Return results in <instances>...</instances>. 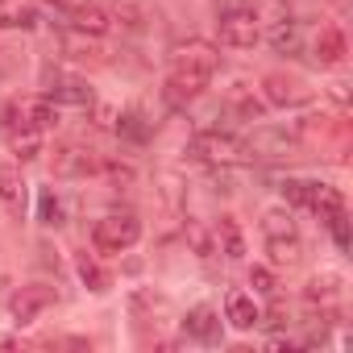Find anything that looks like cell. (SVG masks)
Segmentation results:
<instances>
[{
    "instance_id": "1",
    "label": "cell",
    "mask_w": 353,
    "mask_h": 353,
    "mask_svg": "<svg viewBox=\"0 0 353 353\" xmlns=\"http://www.w3.org/2000/svg\"><path fill=\"white\" fill-rule=\"evenodd\" d=\"M216 67H221L216 46H208V42H188V46H179V50H174V59H170V75H166V83H162V100H166L170 108H188V104L208 88V79L216 75Z\"/></svg>"
},
{
    "instance_id": "2",
    "label": "cell",
    "mask_w": 353,
    "mask_h": 353,
    "mask_svg": "<svg viewBox=\"0 0 353 353\" xmlns=\"http://www.w3.org/2000/svg\"><path fill=\"white\" fill-rule=\"evenodd\" d=\"M262 237H266V254L274 266H295L299 254H303V241H299V229L291 221V212L274 208L262 216Z\"/></svg>"
},
{
    "instance_id": "3",
    "label": "cell",
    "mask_w": 353,
    "mask_h": 353,
    "mask_svg": "<svg viewBox=\"0 0 353 353\" xmlns=\"http://www.w3.org/2000/svg\"><path fill=\"white\" fill-rule=\"evenodd\" d=\"M141 241V221L133 212H108L92 225V245L100 254H125Z\"/></svg>"
},
{
    "instance_id": "4",
    "label": "cell",
    "mask_w": 353,
    "mask_h": 353,
    "mask_svg": "<svg viewBox=\"0 0 353 353\" xmlns=\"http://www.w3.org/2000/svg\"><path fill=\"white\" fill-rule=\"evenodd\" d=\"M0 133H5L9 150H13L21 162H30V158H38V154H42V129L21 112V100L5 104V112H0Z\"/></svg>"
},
{
    "instance_id": "5",
    "label": "cell",
    "mask_w": 353,
    "mask_h": 353,
    "mask_svg": "<svg viewBox=\"0 0 353 353\" xmlns=\"http://www.w3.org/2000/svg\"><path fill=\"white\" fill-rule=\"evenodd\" d=\"M188 158H196V162H204V166H233V162H241V158H250V154H245V141H237L233 133L208 129V133H196V137L188 141Z\"/></svg>"
},
{
    "instance_id": "6",
    "label": "cell",
    "mask_w": 353,
    "mask_h": 353,
    "mask_svg": "<svg viewBox=\"0 0 353 353\" xmlns=\"http://www.w3.org/2000/svg\"><path fill=\"white\" fill-rule=\"evenodd\" d=\"M245 154H250V158H262V162H287V158H299V154H303V141H299V133L262 125V129H254V137L245 141Z\"/></svg>"
},
{
    "instance_id": "7",
    "label": "cell",
    "mask_w": 353,
    "mask_h": 353,
    "mask_svg": "<svg viewBox=\"0 0 353 353\" xmlns=\"http://www.w3.org/2000/svg\"><path fill=\"white\" fill-rule=\"evenodd\" d=\"M221 42L233 46V50H254L262 30H258V13L254 9H225L221 13Z\"/></svg>"
},
{
    "instance_id": "8",
    "label": "cell",
    "mask_w": 353,
    "mask_h": 353,
    "mask_svg": "<svg viewBox=\"0 0 353 353\" xmlns=\"http://www.w3.org/2000/svg\"><path fill=\"white\" fill-rule=\"evenodd\" d=\"M54 299H59V295H54V287H46V283L17 287V291H13V320H17V324H34Z\"/></svg>"
},
{
    "instance_id": "9",
    "label": "cell",
    "mask_w": 353,
    "mask_h": 353,
    "mask_svg": "<svg viewBox=\"0 0 353 353\" xmlns=\"http://www.w3.org/2000/svg\"><path fill=\"white\" fill-rule=\"evenodd\" d=\"M262 92H266V100H270L274 108H299V104L312 100V92H307L299 79H287V75H266V79H262Z\"/></svg>"
},
{
    "instance_id": "10",
    "label": "cell",
    "mask_w": 353,
    "mask_h": 353,
    "mask_svg": "<svg viewBox=\"0 0 353 353\" xmlns=\"http://www.w3.org/2000/svg\"><path fill=\"white\" fill-rule=\"evenodd\" d=\"M67 21H71V30H79V34H92V38H100V34H108V9L104 5H96V0H79V5H71L67 9Z\"/></svg>"
},
{
    "instance_id": "11",
    "label": "cell",
    "mask_w": 353,
    "mask_h": 353,
    "mask_svg": "<svg viewBox=\"0 0 353 353\" xmlns=\"http://www.w3.org/2000/svg\"><path fill=\"white\" fill-rule=\"evenodd\" d=\"M0 204H5L13 216L26 212V179L17 162H0Z\"/></svg>"
},
{
    "instance_id": "12",
    "label": "cell",
    "mask_w": 353,
    "mask_h": 353,
    "mask_svg": "<svg viewBox=\"0 0 353 353\" xmlns=\"http://www.w3.org/2000/svg\"><path fill=\"white\" fill-rule=\"evenodd\" d=\"M183 328H188V336H196V341H204V345H221V316H216L208 303L192 307L188 320H183Z\"/></svg>"
},
{
    "instance_id": "13",
    "label": "cell",
    "mask_w": 353,
    "mask_h": 353,
    "mask_svg": "<svg viewBox=\"0 0 353 353\" xmlns=\"http://www.w3.org/2000/svg\"><path fill=\"white\" fill-rule=\"evenodd\" d=\"M225 320H229L233 328L250 332V328L262 320V312H258V303H254L245 291H229V295H225Z\"/></svg>"
},
{
    "instance_id": "14",
    "label": "cell",
    "mask_w": 353,
    "mask_h": 353,
    "mask_svg": "<svg viewBox=\"0 0 353 353\" xmlns=\"http://www.w3.org/2000/svg\"><path fill=\"white\" fill-rule=\"evenodd\" d=\"M266 42L274 46V54H299V46H303L299 21H295V17H279V21H270Z\"/></svg>"
},
{
    "instance_id": "15",
    "label": "cell",
    "mask_w": 353,
    "mask_h": 353,
    "mask_svg": "<svg viewBox=\"0 0 353 353\" xmlns=\"http://www.w3.org/2000/svg\"><path fill=\"white\" fill-rule=\"evenodd\" d=\"M54 104H75V108H92V88L83 83V79H75V75H67V79H54V88L46 92Z\"/></svg>"
},
{
    "instance_id": "16",
    "label": "cell",
    "mask_w": 353,
    "mask_h": 353,
    "mask_svg": "<svg viewBox=\"0 0 353 353\" xmlns=\"http://www.w3.org/2000/svg\"><path fill=\"white\" fill-rule=\"evenodd\" d=\"M54 170H59V174H92V170H100V162L92 158V150L63 145V150L54 154Z\"/></svg>"
},
{
    "instance_id": "17",
    "label": "cell",
    "mask_w": 353,
    "mask_h": 353,
    "mask_svg": "<svg viewBox=\"0 0 353 353\" xmlns=\"http://www.w3.org/2000/svg\"><path fill=\"white\" fill-rule=\"evenodd\" d=\"M316 59H320L324 67L345 63V34H341L336 26H324V30L316 34Z\"/></svg>"
},
{
    "instance_id": "18",
    "label": "cell",
    "mask_w": 353,
    "mask_h": 353,
    "mask_svg": "<svg viewBox=\"0 0 353 353\" xmlns=\"http://www.w3.org/2000/svg\"><path fill=\"white\" fill-rule=\"evenodd\" d=\"M307 208L324 221V216H332V212L345 208V196H341L336 188H328V183H312V192H307Z\"/></svg>"
},
{
    "instance_id": "19",
    "label": "cell",
    "mask_w": 353,
    "mask_h": 353,
    "mask_svg": "<svg viewBox=\"0 0 353 353\" xmlns=\"http://www.w3.org/2000/svg\"><path fill=\"white\" fill-rule=\"evenodd\" d=\"M21 112L46 133V129H54L59 125V104L50 100V96H34V100H21Z\"/></svg>"
},
{
    "instance_id": "20",
    "label": "cell",
    "mask_w": 353,
    "mask_h": 353,
    "mask_svg": "<svg viewBox=\"0 0 353 353\" xmlns=\"http://www.w3.org/2000/svg\"><path fill=\"white\" fill-rule=\"evenodd\" d=\"M216 237H221V254L225 258H245V237H241V225L233 221V216H221V225H216Z\"/></svg>"
},
{
    "instance_id": "21",
    "label": "cell",
    "mask_w": 353,
    "mask_h": 353,
    "mask_svg": "<svg viewBox=\"0 0 353 353\" xmlns=\"http://www.w3.org/2000/svg\"><path fill=\"white\" fill-rule=\"evenodd\" d=\"M75 270H79V279H83V287H88V291H96V295H100V291H108V274H104L88 254H79V258H75Z\"/></svg>"
},
{
    "instance_id": "22",
    "label": "cell",
    "mask_w": 353,
    "mask_h": 353,
    "mask_svg": "<svg viewBox=\"0 0 353 353\" xmlns=\"http://www.w3.org/2000/svg\"><path fill=\"white\" fill-rule=\"evenodd\" d=\"M104 9H108V21H121L129 30H141L145 26V13L137 5H129V0H112V5H104Z\"/></svg>"
},
{
    "instance_id": "23",
    "label": "cell",
    "mask_w": 353,
    "mask_h": 353,
    "mask_svg": "<svg viewBox=\"0 0 353 353\" xmlns=\"http://www.w3.org/2000/svg\"><path fill=\"white\" fill-rule=\"evenodd\" d=\"M38 221H42L46 229H59V225H63V204H59V196H54L50 188L38 196Z\"/></svg>"
},
{
    "instance_id": "24",
    "label": "cell",
    "mask_w": 353,
    "mask_h": 353,
    "mask_svg": "<svg viewBox=\"0 0 353 353\" xmlns=\"http://www.w3.org/2000/svg\"><path fill=\"white\" fill-rule=\"evenodd\" d=\"M250 287H254L258 295H270V299H274L279 279H274V270H270V266H254V270H250Z\"/></svg>"
},
{
    "instance_id": "25",
    "label": "cell",
    "mask_w": 353,
    "mask_h": 353,
    "mask_svg": "<svg viewBox=\"0 0 353 353\" xmlns=\"http://www.w3.org/2000/svg\"><path fill=\"white\" fill-rule=\"evenodd\" d=\"M283 200L287 204H295V208H307V192H312V183H303V179H283Z\"/></svg>"
},
{
    "instance_id": "26",
    "label": "cell",
    "mask_w": 353,
    "mask_h": 353,
    "mask_svg": "<svg viewBox=\"0 0 353 353\" xmlns=\"http://www.w3.org/2000/svg\"><path fill=\"white\" fill-rule=\"evenodd\" d=\"M324 225H328V233H332V241H336L341 250H349V212L341 208V212H332V216H324Z\"/></svg>"
},
{
    "instance_id": "27",
    "label": "cell",
    "mask_w": 353,
    "mask_h": 353,
    "mask_svg": "<svg viewBox=\"0 0 353 353\" xmlns=\"http://www.w3.org/2000/svg\"><path fill=\"white\" fill-rule=\"evenodd\" d=\"M121 133H125V137H133V141H145V137H150V129H145L141 112H125V117H121Z\"/></svg>"
},
{
    "instance_id": "28",
    "label": "cell",
    "mask_w": 353,
    "mask_h": 353,
    "mask_svg": "<svg viewBox=\"0 0 353 353\" xmlns=\"http://www.w3.org/2000/svg\"><path fill=\"white\" fill-rule=\"evenodd\" d=\"M336 291H341V287H336V279H332V274L312 279V287H307V303H312V299H336Z\"/></svg>"
},
{
    "instance_id": "29",
    "label": "cell",
    "mask_w": 353,
    "mask_h": 353,
    "mask_svg": "<svg viewBox=\"0 0 353 353\" xmlns=\"http://www.w3.org/2000/svg\"><path fill=\"white\" fill-rule=\"evenodd\" d=\"M100 170L108 174L117 188H129V183H133V170H129V166H121V162H100Z\"/></svg>"
},
{
    "instance_id": "30",
    "label": "cell",
    "mask_w": 353,
    "mask_h": 353,
    "mask_svg": "<svg viewBox=\"0 0 353 353\" xmlns=\"http://www.w3.org/2000/svg\"><path fill=\"white\" fill-rule=\"evenodd\" d=\"M279 5H291V0H279Z\"/></svg>"
}]
</instances>
